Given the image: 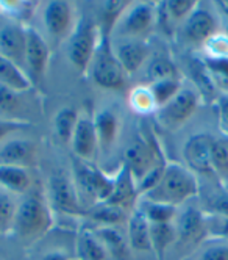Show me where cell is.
<instances>
[{
  "mask_svg": "<svg viewBox=\"0 0 228 260\" xmlns=\"http://www.w3.org/2000/svg\"><path fill=\"white\" fill-rule=\"evenodd\" d=\"M55 224V213L49 206L41 185L19 198L11 235L22 245L33 246L49 235Z\"/></svg>",
  "mask_w": 228,
  "mask_h": 260,
  "instance_id": "1",
  "label": "cell"
},
{
  "mask_svg": "<svg viewBox=\"0 0 228 260\" xmlns=\"http://www.w3.org/2000/svg\"><path fill=\"white\" fill-rule=\"evenodd\" d=\"M197 194V176L186 165L167 161L158 183L139 199H147L151 202H160L180 209L183 204L194 199Z\"/></svg>",
  "mask_w": 228,
  "mask_h": 260,
  "instance_id": "2",
  "label": "cell"
},
{
  "mask_svg": "<svg viewBox=\"0 0 228 260\" xmlns=\"http://www.w3.org/2000/svg\"><path fill=\"white\" fill-rule=\"evenodd\" d=\"M72 177L85 210L106 202L114 188V176H108L96 165L72 155Z\"/></svg>",
  "mask_w": 228,
  "mask_h": 260,
  "instance_id": "3",
  "label": "cell"
},
{
  "mask_svg": "<svg viewBox=\"0 0 228 260\" xmlns=\"http://www.w3.org/2000/svg\"><path fill=\"white\" fill-rule=\"evenodd\" d=\"M89 76L94 82L102 89L106 91H124L127 89V80L128 76L124 71L122 64L116 58L112 52L111 38L106 35L100 33V41L94 53L91 66H89Z\"/></svg>",
  "mask_w": 228,
  "mask_h": 260,
  "instance_id": "4",
  "label": "cell"
},
{
  "mask_svg": "<svg viewBox=\"0 0 228 260\" xmlns=\"http://www.w3.org/2000/svg\"><path fill=\"white\" fill-rule=\"evenodd\" d=\"M67 41V58L70 64L80 74H86L100 41V30L96 17L91 14L80 16Z\"/></svg>",
  "mask_w": 228,
  "mask_h": 260,
  "instance_id": "5",
  "label": "cell"
},
{
  "mask_svg": "<svg viewBox=\"0 0 228 260\" xmlns=\"http://www.w3.org/2000/svg\"><path fill=\"white\" fill-rule=\"evenodd\" d=\"M46 198L53 213H60L69 218H85V207L75 187L72 173L55 171L47 177Z\"/></svg>",
  "mask_w": 228,
  "mask_h": 260,
  "instance_id": "6",
  "label": "cell"
},
{
  "mask_svg": "<svg viewBox=\"0 0 228 260\" xmlns=\"http://www.w3.org/2000/svg\"><path fill=\"white\" fill-rule=\"evenodd\" d=\"M158 22V8L154 2H130L114 27L111 38L148 40Z\"/></svg>",
  "mask_w": 228,
  "mask_h": 260,
  "instance_id": "7",
  "label": "cell"
},
{
  "mask_svg": "<svg viewBox=\"0 0 228 260\" xmlns=\"http://www.w3.org/2000/svg\"><path fill=\"white\" fill-rule=\"evenodd\" d=\"M163 163L166 161L161 158L158 144L142 132L135 134L122 151V165L130 170L136 183Z\"/></svg>",
  "mask_w": 228,
  "mask_h": 260,
  "instance_id": "8",
  "label": "cell"
},
{
  "mask_svg": "<svg viewBox=\"0 0 228 260\" xmlns=\"http://www.w3.org/2000/svg\"><path fill=\"white\" fill-rule=\"evenodd\" d=\"M200 104L202 99L199 92L191 86L183 85L178 94L174 99H170L166 105L160 107L154 116L161 128L175 132L197 113Z\"/></svg>",
  "mask_w": 228,
  "mask_h": 260,
  "instance_id": "9",
  "label": "cell"
},
{
  "mask_svg": "<svg viewBox=\"0 0 228 260\" xmlns=\"http://www.w3.org/2000/svg\"><path fill=\"white\" fill-rule=\"evenodd\" d=\"M177 241L174 248L183 251L184 255H191L203 241L210 237L208 232V216L197 207L180 209L175 219Z\"/></svg>",
  "mask_w": 228,
  "mask_h": 260,
  "instance_id": "10",
  "label": "cell"
},
{
  "mask_svg": "<svg viewBox=\"0 0 228 260\" xmlns=\"http://www.w3.org/2000/svg\"><path fill=\"white\" fill-rule=\"evenodd\" d=\"M43 27L49 35V40L61 43L69 40L79 22L75 14V5L67 0H49L41 7Z\"/></svg>",
  "mask_w": 228,
  "mask_h": 260,
  "instance_id": "11",
  "label": "cell"
},
{
  "mask_svg": "<svg viewBox=\"0 0 228 260\" xmlns=\"http://www.w3.org/2000/svg\"><path fill=\"white\" fill-rule=\"evenodd\" d=\"M219 22L216 19V14L206 7L200 4L191 13V16L178 27L180 40L184 46L202 49V46L219 33Z\"/></svg>",
  "mask_w": 228,
  "mask_h": 260,
  "instance_id": "12",
  "label": "cell"
},
{
  "mask_svg": "<svg viewBox=\"0 0 228 260\" xmlns=\"http://www.w3.org/2000/svg\"><path fill=\"white\" fill-rule=\"evenodd\" d=\"M27 27L22 22L0 13V57L25 71Z\"/></svg>",
  "mask_w": 228,
  "mask_h": 260,
  "instance_id": "13",
  "label": "cell"
},
{
  "mask_svg": "<svg viewBox=\"0 0 228 260\" xmlns=\"http://www.w3.org/2000/svg\"><path fill=\"white\" fill-rule=\"evenodd\" d=\"M50 63V44L40 30L27 27L25 72L33 86L43 83Z\"/></svg>",
  "mask_w": 228,
  "mask_h": 260,
  "instance_id": "14",
  "label": "cell"
},
{
  "mask_svg": "<svg viewBox=\"0 0 228 260\" xmlns=\"http://www.w3.org/2000/svg\"><path fill=\"white\" fill-rule=\"evenodd\" d=\"M125 228L128 248L133 260H157L150 240V222L138 206L131 212Z\"/></svg>",
  "mask_w": 228,
  "mask_h": 260,
  "instance_id": "15",
  "label": "cell"
},
{
  "mask_svg": "<svg viewBox=\"0 0 228 260\" xmlns=\"http://www.w3.org/2000/svg\"><path fill=\"white\" fill-rule=\"evenodd\" d=\"M37 160H40V146H37V141L28 137L13 135L0 143V165H13L34 170Z\"/></svg>",
  "mask_w": 228,
  "mask_h": 260,
  "instance_id": "16",
  "label": "cell"
},
{
  "mask_svg": "<svg viewBox=\"0 0 228 260\" xmlns=\"http://www.w3.org/2000/svg\"><path fill=\"white\" fill-rule=\"evenodd\" d=\"M112 52L127 76L141 71L150 58V44L139 38H111Z\"/></svg>",
  "mask_w": 228,
  "mask_h": 260,
  "instance_id": "17",
  "label": "cell"
},
{
  "mask_svg": "<svg viewBox=\"0 0 228 260\" xmlns=\"http://www.w3.org/2000/svg\"><path fill=\"white\" fill-rule=\"evenodd\" d=\"M214 137L210 134H196L189 137L183 146L184 165L196 176H213L211 170V147Z\"/></svg>",
  "mask_w": 228,
  "mask_h": 260,
  "instance_id": "18",
  "label": "cell"
},
{
  "mask_svg": "<svg viewBox=\"0 0 228 260\" xmlns=\"http://www.w3.org/2000/svg\"><path fill=\"white\" fill-rule=\"evenodd\" d=\"M72 154L83 161L92 163L99 155V138L96 124H94V115L91 113H82L79 116L77 127L70 141Z\"/></svg>",
  "mask_w": 228,
  "mask_h": 260,
  "instance_id": "19",
  "label": "cell"
},
{
  "mask_svg": "<svg viewBox=\"0 0 228 260\" xmlns=\"http://www.w3.org/2000/svg\"><path fill=\"white\" fill-rule=\"evenodd\" d=\"M94 124L99 138V154L106 157L111 154L121 134V118L116 108L103 107L94 113Z\"/></svg>",
  "mask_w": 228,
  "mask_h": 260,
  "instance_id": "20",
  "label": "cell"
},
{
  "mask_svg": "<svg viewBox=\"0 0 228 260\" xmlns=\"http://www.w3.org/2000/svg\"><path fill=\"white\" fill-rule=\"evenodd\" d=\"M73 255L75 260H111L105 241L91 226H83L75 234Z\"/></svg>",
  "mask_w": 228,
  "mask_h": 260,
  "instance_id": "21",
  "label": "cell"
},
{
  "mask_svg": "<svg viewBox=\"0 0 228 260\" xmlns=\"http://www.w3.org/2000/svg\"><path fill=\"white\" fill-rule=\"evenodd\" d=\"M139 198L141 196L138 191V183L135 177H133L127 166L121 165L118 173L114 174V188L106 202L112 204V206H118L127 212H133L138 206Z\"/></svg>",
  "mask_w": 228,
  "mask_h": 260,
  "instance_id": "22",
  "label": "cell"
},
{
  "mask_svg": "<svg viewBox=\"0 0 228 260\" xmlns=\"http://www.w3.org/2000/svg\"><path fill=\"white\" fill-rule=\"evenodd\" d=\"M27 94L28 92H16L0 86V121L31 124V105Z\"/></svg>",
  "mask_w": 228,
  "mask_h": 260,
  "instance_id": "23",
  "label": "cell"
},
{
  "mask_svg": "<svg viewBox=\"0 0 228 260\" xmlns=\"http://www.w3.org/2000/svg\"><path fill=\"white\" fill-rule=\"evenodd\" d=\"M36 187L37 182L33 170L13 165H0V188L2 190L21 198Z\"/></svg>",
  "mask_w": 228,
  "mask_h": 260,
  "instance_id": "24",
  "label": "cell"
},
{
  "mask_svg": "<svg viewBox=\"0 0 228 260\" xmlns=\"http://www.w3.org/2000/svg\"><path fill=\"white\" fill-rule=\"evenodd\" d=\"M131 212H127L118 206L108 202H99L86 210L85 218H88L94 228H121L127 226Z\"/></svg>",
  "mask_w": 228,
  "mask_h": 260,
  "instance_id": "25",
  "label": "cell"
},
{
  "mask_svg": "<svg viewBox=\"0 0 228 260\" xmlns=\"http://www.w3.org/2000/svg\"><path fill=\"white\" fill-rule=\"evenodd\" d=\"M0 86L16 92H30L34 88L27 72L4 57H0Z\"/></svg>",
  "mask_w": 228,
  "mask_h": 260,
  "instance_id": "26",
  "label": "cell"
},
{
  "mask_svg": "<svg viewBox=\"0 0 228 260\" xmlns=\"http://www.w3.org/2000/svg\"><path fill=\"white\" fill-rule=\"evenodd\" d=\"M80 111L73 107H63L53 116V135L60 144L70 146Z\"/></svg>",
  "mask_w": 228,
  "mask_h": 260,
  "instance_id": "27",
  "label": "cell"
},
{
  "mask_svg": "<svg viewBox=\"0 0 228 260\" xmlns=\"http://www.w3.org/2000/svg\"><path fill=\"white\" fill-rule=\"evenodd\" d=\"M150 240L157 260H164L167 252L174 249L177 241L175 222H160V224H150Z\"/></svg>",
  "mask_w": 228,
  "mask_h": 260,
  "instance_id": "28",
  "label": "cell"
},
{
  "mask_svg": "<svg viewBox=\"0 0 228 260\" xmlns=\"http://www.w3.org/2000/svg\"><path fill=\"white\" fill-rule=\"evenodd\" d=\"M189 72H191L194 89L199 92L200 99L206 101V102H216L220 94H219L216 85L213 83L210 74H208V71L203 64V60L194 58L191 63H189Z\"/></svg>",
  "mask_w": 228,
  "mask_h": 260,
  "instance_id": "29",
  "label": "cell"
},
{
  "mask_svg": "<svg viewBox=\"0 0 228 260\" xmlns=\"http://www.w3.org/2000/svg\"><path fill=\"white\" fill-rule=\"evenodd\" d=\"M160 5L161 7L157 5L160 19L163 17L166 24L180 27L197 8L199 2H196V0H167V2H163Z\"/></svg>",
  "mask_w": 228,
  "mask_h": 260,
  "instance_id": "30",
  "label": "cell"
},
{
  "mask_svg": "<svg viewBox=\"0 0 228 260\" xmlns=\"http://www.w3.org/2000/svg\"><path fill=\"white\" fill-rule=\"evenodd\" d=\"M130 2H122V0H106L99 5V13L96 16V21L102 35H106L111 38V33L116 27L119 17L127 10Z\"/></svg>",
  "mask_w": 228,
  "mask_h": 260,
  "instance_id": "31",
  "label": "cell"
},
{
  "mask_svg": "<svg viewBox=\"0 0 228 260\" xmlns=\"http://www.w3.org/2000/svg\"><path fill=\"white\" fill-rule=\"evenodd\" d=\"M144 68H145V77H147L145 85L158 82V80H164V79H181L180 69L172 60L166 57V55H157L154 58H148Z\"/></svg>",
  "mask_w": 228,
  "mask_h": 260,
  "instance_id": "32",
  "label": "cell"
},
{
  "mask_svg": "<svg viewBox=\"0 0 228 260\" xmlns=\"http://www.w3.org/2000/svg\"><path fill=\"white\" fill-rule=\"evenodd\" d=\"M128 105L133 110V113H136L139 116L155 115L158 110L155 98L151 94L148 85L145 83L136 85L135 88H131L128 91Z\"/></svg>",
  "mask_w": 228,
  "mask_h": 260,
  "instance_id": "33",
  "label": "cell"
},
{
  "mask_svg": "<svg viewBox=\"0 0 228 260\" xmlns=\"http://www.w3.org/2000/svg\"><path fill=\"white\" fill-rule=\"evenodd\" d=\"M211 170L217 182L228 185V138H214L211 147Z\"/></svg>",
  "mask_w": 228,
  "mask_h": 260,
  "instance_id": "34",
  "label": "cell"
},
{
  "mask_svg": "<svg viewBox=\"0 0 228 260\" xmlns=\"http://www.w3.org/2000/svg\"><path fill=\"white\" fill-rule=\"evenodd\" d=\"M138 207L141 212L145 215L147 221L150 224H160V222H175L180 209L172 207V206H166V204L160 202H151L147 199H139Z\"/></svg>",
  "mask_w": 228,
  "mask_h": 260,
  "instance_id": "35",
  "label": "cell"
},
{
  "mask_svg": "<svg viewBox=\"0 0 228 260\" xmlns=\"http://www.w3.org/2000/svg\"><path fill=\"white\" fill-rule=\"evenodd\" d=\"M191 255H196V260H228V240L208 237Z\"/></svg>",
  "mask_w": 228,
  "mask_h": 260,
  "instance_id": "36",
  "label": "cell"
},
{
  "mask_svg": "<svg viewBox=\"0 0 228 260\" xmlns=\"http://www.w3.org/2000/svg\"><path fill=\"white\" fill-rule=\"evenodd\" d=\"M17 204H19V196L0 188V235L11 234Z\"/></svg>",
  "mask_w": 228,
  "mask_h": 260,
  "instance_id": "37",
  "label": "cell"
},
{
  "mask_svg": "<svg viewBox=\"0 0 228 260\" xmlns=\"http://www.w3.org/2000/svg\"><path fill=\"white\" fill-rule=\"evenodd\" d=\"M183 80L181 79H164V80H158L154 83H148V88L151 91V94L155 98V102L160 107L166 105L170 99H174L180 89L183 88Z\"/></svg>",
  "mask_w": 228,
  "mask_h": 260,
  "instance_id": "38",
  "label": "cell"
},
{
  "mask_svg": "<svg viewBox=\"0 0 228 260\" xmlns=\"http://www.w3.org/2000/svg\"><path fill=\"white\" fill-rule=\"evenodd\" d=\"M203 64L216 85L219 94H228V60H210L203 58Z\"/></svg>",
  "mask_w": 228,
  "mask_h": 260,
  "instance_id": "39",
  "label": "cell"
},
{
  "mask_svg": "<svg viewBox=\"0 0 228 260\" xmlns=\"http://www.w3.org/2000/svg\"><path fill=\"white\" fill-rule=\"evenodd\" d=\"M202 57L210 60H228V33L219 31L202 46Z\"/></svg>",
  "mask_w": 228,
  "mask_h": 260,
  "instance_id": "40",
  "label": "cell"
},
{
  "mask_svg": "<svg viewBox=\"0 0 228 260\" xmlns=\"http://www.w3.org/2000/svg\"><path fill=\"white\" fill-rule=\"evenodd\" d=\"M208 216V232L210 237H220L228 240V218H220V216Z\"/></svg>",
  "mask_w": 228,
  "mask_h": 260,
  "instance_id": "41",
  "label": "cell"
},
{
  "mask_svg": "<svg viewBox=\"0 0 228 260\" xmlns=\"http://www.w3.org/2000/svg\"><path fill=\"white\" fill-rule=\"evenodd\" d=\"M217 121L225 138H228V94H220L216 101Z\"/></svg>",
  "mask_w": 228,
  "mask_h": 260,
  "instance_id": "42",
  "label": "cell"
},
{
  "mask_svg": "<svg viewBox=\"0 0 228 260\" xmlns=\"http://www.w3.org/2000/svg\"><path fill=\"white\" fill-rule=\"evenodd\" d=\"M73 252H69L64 248H47L37 254L34 260H73Z\"/></svg>",
  "mask_w": 228,
  "mask_h": 260,
  "instance_id": "43",
  "label": "cell"
},
{
  "mask_svg": "<svg viewBox=\"0 0 228 260\" xmlns=\"http://www.w3.org/2000/svg\"><path fill=\"white\" fill-rule=\"evenodd\" d=\"M30 127V124H21V122H10V121H0V143L7 138L16 135L21 130H25Z\"/></svg>",
  "mask_w": 228,
  "mask_h": 260,
  "instance_id": "44",
  "label": "cell"
},
{
  "mask_svg": "<svg viewBox=\"0 0 228 260\" xmlns=\"http://www.w3.org/2000/svg\"><path fill=\"white\" fill-rule=\"evenodd\" d=\"M225 188H226V191H228V185H225Z\"/></svg>",
  "mask_w": 228,
  "mask_h": 260,
  "instance_id": "45",
  "label": "cell"
}]
</instances>
